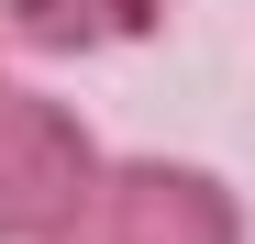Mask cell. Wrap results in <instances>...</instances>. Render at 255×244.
Returning <instances> with one entry per match:
<instances>
[{"label": "cell", "mask_w": 255, "mask_h": 244, "mask_svg": "<svg viewBox=\"0 0 255 244\" xmlns=\"http://www.w3.org/2000/svg\"><path fill=\"white\" fill-rule=\"evenodd\" d=\"M56 244H255V211L200 155H100Z\"/></svg>", "instance_id": "6da1fadb"}, {"label": "cell", "mask_w": 255, "mask_h": 244, "mask_svg": "<svg viewBox=\"0 0 255 244\" xmlns=\"http://www.w3.org/2000/svg\"><path fill=\"white\" fill-rule=\"evenodd\" d=\"M100 133L67 89H33V78H0V244H56L67 211L100 178Z\"/></svg>", "instance_id": "7a4b0ae2"}, {"label": "cell", "mask_w": 255, "mask_h": 244, "mask_svg": "<svg viewBox=\"0 0 255 244\" xmlns=\"http://www.w3.org/2000/svg\"><path fill=\"white\" fill-rule=\"evenodd\" d=\"M178 0H0V33H11L22 56H133L166 33Z\"/></svg>", "instance_id": "3957f363"}, {"label": "cell", "mask_w": 255, "mask_h": 244, "mask_svg": "<svg viewBox=\"0 0 255 244\" xmlns=\"http://www.w3.org/2000/svg\"><path fill=\"white\" fill-rule=\"evenodd\" d=\"M0 45H11V33H0ZM0 78H11V67H0Z\"/></svg>", "instance_id": "277c9868"}]
</instances>
